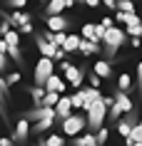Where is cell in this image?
<instances>
[{
    "label": "cell",
    "instance_id": "cell-1",
    "mask_svg": "<svg viewBox=\"0 0 142 146\" xmlns=\"http://www.w3.org/2000/svg\"><path fill=\"white\" fill-rule=\"evenodd\" d=\"M110 107H112V97H100L97 102H92V104L85 109L87 111L85 129L90 131V134H97V131H100V126H102L105 119H107V109Z\"/></svg>",
    "mask_w": 142,
    "mask_h": 146
},
{
    "label": "cell",
    "instance_id": "cell-2",
    "mask_svg": "<svg viewBox=\"0 0 142 146\" xmlns=\"http://www.w3.org/2000/svg\"><path fill=\"white\" fill-rule=\"evenodd\" d=\"M125 42H127V35H125L122 27H107V30H105V37H102V45H105L102 50L107 52V60H112Z\"/></svg>",
    "mask_w": 142,
    "mask_h": 146
},
{
    "label": "cell",
    "instance_id": "cell-3",
    "mask_svg": "<svg viewBox=\"0 0 142 146\" xmlns=\"http://www.w3.org/2000/svg\"><path fill=\"white\" fill-rule=\"evenodd\" d=\"M52 74H55V62L50 57H40V62L35 64V87H42Z\"/></svg>",
    "mask_w": 142,
    "mask_h": 146
},
{
    "label": "cell",
    "instance_id": "cell-4",
    "mask_svg": "<svg viewBox=\"0 0 142 146\" xmlns=\"http://www.w3.org/2000/svg\"><path fill=\"white\" fill-rule=\"evenodd\" d=\"M60 67H63V74H65V79L70 82V87H77L80 89V84H82V79H85V74H87V69L77 67V64H70V62H63Z\"/></svg>",
    "mask_w": 142,
    "mask_h": 146
},
{
    "label": "cell",
    "instance_id": "cell-5",
    "mask_svg": "<svg viewBox=\"0 0 142 146\" xmlns=\"http://www.w3.org/2000/svg\"><path fill=\"white\" fill-rule=\"evenodd\" d=\"M85 129V116L82 114H70L63 119V134L65 136H80V131Z\"/></svg>",
    "mask_w": 142,
    "mask_h": 146
},
{
    "label": "cell",
    "instance_id": "cell-6",
    "mask_svg": "<svg viewBox=\"0 0 142 146\" xmlns=\"http://www.w3.org/2000/svg\"><path fill=\"white\" fill-rule=\"evenodd\" d=\"M10 25H17L23 35H30V32H32V23H30V15H28L25 10H15V13L10 15Z\"/></svg>",
    "mask_w": 142,
    "mask_h": 146
},
{
    "label": "cell",
    "instance_id": "cell-7",
    "mask_svg": "<svg viewBox=\"0 0 142 146\" xmlns=\"http://www.w3.org/2000/svg\"><path fill=\"white\" fill-rule=\"evenodd\" d=\"M28 121H40V119H55V109L52 107H32L28 114H25Z\"/></svg>",
    "mask_w": 142,
    "mask_h": 146
},
{
    "label": "cell",
    "instance_id": "cell-8",
    "mask_svg": "<svg viewBox=\"0 0 142 146\" xmlns=\"http://www.w3.org/2000/svg\"><path fill=\"white\" fill-rule=\"evenodd\" d=\"M137 124V116H135V111H130V114L125 116V119H117L115 121V126H117V131H120V136H130V131H132V126Z\"/></svg>",
    "mask_w": 142,
    "mask_h": 146
},
{
    "label": "cell",
    "instance_id": "cell-9",
    "mask_svg": "<svg viewBox=\"0 0 142 146\" xmlns=\"http://www.w3.org/2000/svg\"><path fill=\"white\" fill-rule=\"evenodd\" d=\"M52 109H55V119H60V121L67 119V116L72 114V102H70V97H60L57 104H55Z\"/></svg>",
    "mask_w": 142,
    "mask_h": 146
},
{
    "label": "cell",
    "instance_id": "cell-10",
    "mask_svg": "<svg viewBox=\"0 0 142 146\" xmlns=\"http://www.w3.org/2000/svg\"><path fill=\"white\" fill-rule=\"evenodd\" d=\"M45 23H47V30L50 32H65L67 27H70V20L63 15H52V17H45Z\"/></svg>",
    "mask_w": 142,
    "mask_h": 146
},
{
    "label": "cell",
    "instance_id": "cell-11",
    "mask_svg": "<svg viewBox=\"0 0 142 146\" xmlns=\"http://www.w3.org/2000/svg\"><path fill=\"white\" fill-rule=\"evenodd\" d=\"M75 0H47V8H45V17H52V15H60L65 8H70Z\"/></svg>",
    "mask_w": 142,
    "mask_h": 146
},
{
    "label": "cell",
    "instance_id": "cell-12",
    "mask_svg": "<svg viewBox=\"0 0 142 146\" xmlns=\"http://www.w3.org/2000/svg\"><path fill=\"white\" fill-rule=\"evenodd\" d=\"M115 104H117V109L122 111V114H130V111H135V104H132V99H130V94H125V92H115Z\"/></svg>",
    "mask_w": 142,
    "mask_h": 146
},
{
    "label": "cell",
    "instance_id": "cell-13",
    "mask_svg": "<svg viewBox=\"0 0 142 146\" xmlns=\"http://www.w3.org/2000/svg\"><path fill=\"white\" fill-rule=\"evenodd\" d=\"M35 47L40 50V54H42V57H50V60H52V57H55V52H57V47L50 45V42H45V40H42V35H35Z\"/></svg>",
    "mask_w": 142,
    "mask_h": 146
},
{
    "label": "cell",
    "instance_id": "cell-14",
    "mask_svg": "<svg viewBox=\"0 0 142 146\" xmlns=\"http://www.w3.org/2000/svg\"><path fill=\"white\" fill-rule=\"evenodd\" d=\"M42 89H45V92L63 94V92H65V79H63V77H57V74H52V77H50L45 84H42Z\"/></svg>",
    "mask_w": 142,
    "mask_h": 146
},
{
    "label": "cell",
    "instance_id": "cell-15",
    "mask_svg": "<svg viewBox=\"0 0 142 146\" xmlns=\"http://www.w3.org/2000/svg\"><path fill=\"white\" fill-rule=\"evenodd\" d=\"M25 139H28V119H20L15 124V134H13V141L15 144H23Z\"/></svg>",
    "mask_w": 142,
    "mask_h": 146
},
{
    "label": "cell",
    "instance_id": "cell-16",
    "mask_svg": "<svg viewBox=\"0 0 142 146\" xmlns=\"http://www.w3.org/2000/svg\"><path fill=\"white\" fill-rule=\"evenodd\" d=\"M77 50L87 57V54H97L100 50H102V47L97 45V42H92V40H82V37H80V47H77Z\"/></svg>",
    "mask_w": 142,
    "mask_h": 146
},
{
    "label": "cell",
    "instance_id": "cell-17",
    "mask_svg": "<svg viewBox=\"0 0 142 146\" xmlns=\"http://www.w3.org/2000/svg\"><path fill=\"white\" fill-rule=\"evenodd\" d=\"M80 92H82V99H85V109L90 107L92 102H97L100 97H102V94H100V89H95V87H87V89H80ZM85 109H82V111H85Z\"/></svg>",
    "mask_w": 142,
    "mask_h": 146
},
{
    "label": "cell",
    "instance_id": "cell-18",
    "mask_svg": "<svg viewBox=\"0 0 142 146\" xmlns=\"http://www.w3.org/2000/svg\"><path fill=\"white\" fill-rule=\"evenodd\" d=\"M117 89H120V92H125V94H130V92L135 89V87H132V77H130L127 72H122V74H120V79H117Z\"/></svg>",
    "mask_w": 142,
    "mask_h": 146
},
{
    "label": "cell",
    "instance_id": "cell-19",
    "mask_svg": "<svg viewBox=\"0 0 142 146\" xmlns=\"http://www.w3.org/2000/svg\"><path fill=\"white\" fill-rule=\"evenodd\" d=\"M72 146H97V139H95V134L87 131L85 136H75L72 139Z\"/></svg>",
    "mask_w": 142,
    "mask_h": 146
},
{
    "label": "cell",
    "instance_id": "cell-20",
    "mask_svg": "<svg viewBox=\"0 0 142 146\" xmlns=\"http://www.w3.org/2000/svg\"><path fill=\"white\" fill-rule=\"evenodd\" d=\"M117 20H120L122 25H127V27H132V25H140V23H142L135 13H117Z\"/></svg>",
    "mask_w": 142,
    "mask_h": 146
},
{
    "label": "cell",
    "instance_id": "cell-21",
    "mask_svg": "<svg viewBox=\"0 0 142 146\" xmlns=\"http://www.w3.org/2000/svg\"><path fill=\"white\" fill-rule=\"evenodd\" d=\"M77 47H80V37L77 35H67V40H65V45L60 50H65V54H67V52H77Z\"/></svg>",
    "mask_w": 142,
    "mask_h": 146
},
{
    "label": "cell",
    "instance_id": "cell-22",
    "mask_svg": "<svg viewBox=\"0 0 142 146\" xmlns=\"http://www.w3.org/2000/svg\"><path fill=\"white\" fill-rule=\"evenodd\" d=\"M95 74H97V77H110L112 74V64L105 62V60H100L97 64H95Z\"/></svg>",
    "mask_w": 142,
    "mask_h": 146
},
{
    "label": "cell",
    "instance_id": "cell-23",
    "mask_svg": "<svg viewBox=\"0 0 142 146\" xmlns=\"http://www.w3.org/2000/svg\"><path fill=\"white\" fill-rule=\"evenodd\" d=\"M52 121H55V119H40V121H35L32 131H35V134H42V131H47L50 126H52Z\"/></svg>",
    "mask_w": 142,
    "mask_h": 146
},
{
    "label": "cell",
    "instance_id": "cell-24",
    "mask_svg": "<svg viewBox=\"0 0 142 146\" xmlns=\"http://www.w3.org/2000/svg\"><path fill=\"white\" fill-rule=\"evenodd\" d=\"M30 94L35 99V107H42V97H45V89L42 87H30Z\"/></svg>",
    "mask_w": 142,
    "mask_h": 146
},
{
    "label": "cell",
    "instance_id": "cell-25",
    "mask_svg": "<svg viewBox=\"0 0 142 146\" xmlns=\"http://www.w3.org/2000/svg\"><path fill=\"white\" fill-rule=\"evenodd\" d=\"M60 97H63V94H55V92H45V97H42V107H55Z\"/></svg>",
    "mask_w": 142,
    "mask_h": 146
},
{
    "label": "cell",
    "instance_id": "cell-26",
    "mask_svg": "<svg viewBox=\"0 0 142 146\" xmlns=\"http://www.w3.org/2000/svg\"><path fill=\"white\" fill-rule=\"evenodd\" d=\"M115 8H117L120 13H135V3H132V0H117Z\"/></svg>",
    "mask_w": 142,
    "mask_h": 146
},
{
    "label": "cell",
    "instance_id": "cell-27",
    "mask_svg": "<svg viewBox=\"0 0 142 146\" xmlns=\"http://www.w3.org/2000/svg\"><path fill=\"white\" fill-rule=\"evenodd\" d=\"M127 139H130V141H140V144H142V121H137L132 126V131H130V136H127Z\"/></svg>",
    "mask_w": 142,
    "mask_h": 146
},
{
    "label": "cell",
    "instance_id": "cell-28",
    "mask_svg": "<svg viewBox=\"0 0 142 146\" xmlns=\"http://www.w3.org/2000/svg\"><path fill=\"white\" fill-rule=\"evenodd\" d=\"M70 102H72V109H85V99H82V92L80 89L70 97Z\"/></svg>",
    "mask_w": 142,
    "mask_h": 146
},
{
    "label": "cell",
    "instance_id": "cell-29",
    "mask_svg": "<svg viewBox=\"0 0 142 146\" xmlns=\"http://www.w3.org/2000/svg\"><path fill=\"white\" fill-rule=\"evenodd\" d=\"M82 40H95V23L82 25Z\"/></svg>",
    "mask_w": 142,
    "mask_h": 146
},
{
    "label": "cell",
    "instance_id": "cell-30",
    "mask_svg": "<svg viewBox=\"0 0 142 146\" xmlns=\"http://www.w3.org/2000/svg\"><path fill=\"white\" fill-rule=\"evenodd\" d=\"M45 146H65V139L57 136V134H52V136H47V141H42Z\"/></svg>",
    "mask_w": 142,
    "mask_h": 146
},
{
    "label": "cell",
    "instance_id": "cell-31",
    "mask_svg": "<svg viewBox=\"0 0 142 146\" xmlns=\"http://www.w3.org/2000/svg\"><path fill=\"white\" fill-rule=\"evenodd\" d=\"M5 5L15 8V10H23V8H28V0H5Z\"/></svg>",
    "mask_w": 142,
    "mask_h": 146
},
{
    "label": "cell",
    "instance_id": "cell-32",
    "mask_svg": "<svg viewBox=\"0 0 142 146\" xmlns=\"http://www.w3.org/2000/svg\"><path fill=\"white\" fill-rule=\"evenodd\" d=\"M95 139H97V146H102L107 141V126H100V131L95 134Z\"/></svg>",
    "mask_w": 142,
    "mask_h": 146
},
{
    "label": "cell",
    "instance_id": "cell-33",
    "mask_svg": "<svg viewBox=\"0 0 142 146\" xmlns=\"http://www.w3.org/2000/svg\"><path fill=\"white\" fill-rule=\"evenodd\" d=\"M125 35H130V37H142V23H140V25H132V27H127Z\"/></svg>",
    "mask_w": 142,
    "mask_h": 146
},
{
    "label": "cell",
    "instance_id": "cell-34",
    "mask_svg": "<svg viewBox=\"0 0 142 146\" xmlns=\"http://www.w3.org/2000/svg\"><path fill=\"white\" fill-rule=\"evenodd\" d=\"M65 40H67V35H65V32H55V37H52V42H50V45L63 47V45H65Z\"/></svg>",
    "mask_w": 142,
    "mask_h": 146
},
{
    "label": "cell",
    "instance_id": "cell-35",
    "mask_svg": "<svg viewBox=\"0 0 142 146\" xmlns=\"http://www.w3.org/2000/svg\"><path fill=\"white\" fill-rule=\"evenodd\" d=\"M17 82H20V72H10L5 79V84H17Z\"/></svg>",
    "mask_w": 142,
    "mask_h": 146
},
{
    "label": "cell",
    "instance_id": "cell-36",
    "mask_svg": "<svg viewBox=\"0 0 142 146\" xmlns=\"http://www.w3.org/2000/svg\"><path fill=\"white\" fill-rule=\"evenodd\" d=\"M8 69H10L8 57H5V54H0V74H3V72H8Z\"/></svg>",
    "mask_w": 142,
    "mask_h": 146
},
{
    "label": "cell",
    "instance_id": "cell-37",
    "mask_svg": "<svg viewBox=\"0 0 142 146\" xmlns=\"http://www.w3.org/2000/svg\"><path fill=\"white\" fill-rule=\"evenodd\" d=\"M137 89H140V94H142V60H140V64H137Z\"/></svg>",
    "mask_w": 142,
    "mask_h": 146
},
{
    "label": "cell",
    "instance_id": "cell-38",
    "mask_svg": "<svg viewBox=\"0 0 142 146\" xmlns=\"http://www.w3.org/2000/svg\"><path fill=\"white\" fill-rule=\"evenodd\" d=\"M75 3H85L87 8H97L100 5V0H75Z\"/></svg>",
    "mask_w": 142,
    "mask_h": 146
},
{
    "label": "cell",
    "instance_id": "cell-39",
    "mask_svg": "<svg viewBox=\"0 0 142 146\" xmlns=\"http://www.w3.org/2000/svg\"><path fill=\"white\" fill-rule=\"evenodd\" d=\"M90 84H92L95 89H97V87H100V77H97V74H95V72H92V74H90Z\"/></svg>",
    "mask_w": 142,
    "mask_h": 146
},
{
    "label": "cell",
    "instance_id": "cell-40",
    "mask_svg": "<svg viewBox=\"0 0 142 146\" xmlns=\"http://www.w3.org/2000/svg\"><path fill=\"white\" fill-rule=\"evenodd\" d=\"M0 146H15V141L8 139V136H3V139H0Z\"/></svg>",
    "mask_w": 142,
    "mask_h": 146
},
{
    "label": "cell",
    "instance_id": "cell-41",
    "mask_svg": "<svg viewBox=\"0 0 142 146\" xmlns=\"http://www.w3.org/2000/svg\"><path fill=\"white\" fill-rule=\"evenodd\" d=\"M100 25L107 30V27H112V20H110V17H102V23H100Z\"/></svg>",
    "mask_w": 142,
    "mask_h": 146
},
{
    "label": "cell",
    "instance_id": "cell-42",
    "mask_svg": "<svg viewBox=\"0 0 142 146\" xmlns=\"http://www.w3.org/2000/svg\"><path fill=\"white\" fill-rule=\"evenodd\" d=\"M65 57V50H60V47H57V52H55V57H52V60H63Z\"/></svg>",
    "mask_w": 142,
    "mask_h": 146
},
{
    "label": "cell",
    "instance_id": "cell-43",
    "mask_svg": "<svg viewBox=\"0 0 142 146\" xmlns=\"http://www.w3.org/2000/svg\"><path fill=\"white\" fill-rule=\"evenodd\" d=\"M100 3H105L107 8H115V3H117V0H100Z\"/></svg>",
    "mask_w": 142,
    "mask_h": 146
},
{
    "label": "cell",
    "instance_id": "cell-44",
    "mask_svg": "<svg viewBox=\"0 0 142 146\" xmlns=\"http://www.w3.org/2000/svg\"><path fill=\"white\" fill-rule=\"evenodd\" d=\"M130 146H142V144H140V141H130Z\"/></svg>",
    "mask_w": 142,
    "mask_h": 146
},
{
    "label": "cell",
    "instance_id": "cell-45",
    "mask_svg": "<svg viewBox=\"0 0 142 146\" xmlns=\"http://www.w3.org/2000/svg\"><path fill=\"white\" fill-rule=\"evenodd\" d=\"M0 40H3V35H0Z\"/></svg>",
    "mask_w": 142,
    "mask_h": 146
},
{
    "label": "cell",
    "instance_id": "cell-46",
    "mask_svg": "<svg viewBox=\"0 0 142 146\" xmlns=\"http://www.w3.org/2000/svg\"><path fill=\"white\" fill-rule=\"evenodd\" d=\"M42 3H45V0H42Z\"/></svg>",
    "mask_w": 142,
    "mask_h": 146
}]
</instances>
